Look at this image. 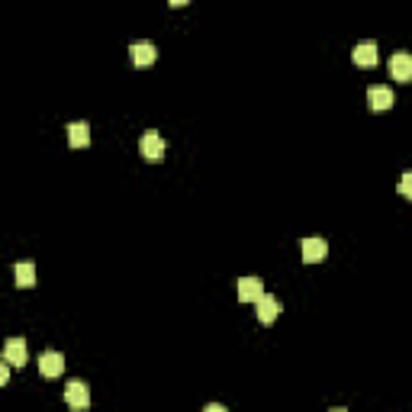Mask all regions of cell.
Returning <instances> with one entry per match:
<instances>
[{"mask_svg": "<svg viewBox=\"0 0 412 412\" xmlns=\"http://www.w3.org/2000/svg\"><path fill=\"white\" fill-rule=\"evenodd\" d=\"M65 403L71 406V409L84 412L87 406H91V393H87V383H81V380H71L65 387Z\"/></svg>", "mask_w": 412, "mask_h": 412, "instance_id": "obj_1", "label": "cell"}, {"mask_svg": "<svg viewBox=\"0 0 412 412\" xmlns=\"http://www.w3.org/2000/svg\"><path fill=\"white\" fill-rule=\"evenodd\" d=\"M129 59H132L135 68H148L158 59V49H155L152 43H132L129 45Z\"/></svg>", "mask_w": 412, "mask_h": 412, "instance_id": "obj_2", "label": "cell"}, {"mask_svg": "<svg viewBox=\"0 0 412 412\" xmlns=\"http://www.w3.org/2000/svg\"><path fill=\"white\" fill-rule=\"evenodd\" d=\"M139 148H142L145 161H161L165 158V139H161L158 132H145L142 142H139Z\"/></svg>", "mask_w": 412, "mask_h": 412, "instance_id": "obj_3", "label": "cell"}, {"mask_svg": "<svg viewBox=\"0 0 412 412\" xmlns=\"http://www.w3.org/2000/svg\"><path fill=\"white\" fill-rule=\"evenodd\" d=\"M393 91H390V87H383V84H374L367 91V103H370V109H374V113H383V109H390L393 107Z\"/></svg>", "mask_w": 412, "mask_h": 412, "instance_id": "obj_4", "label": "cell"}, {"mask_svg": "<svg viewBox=\"0 0 412 412\" xmlns=\"http://www.w3.org/2000/svg\"><path fill=\"white\" fill-rule=\"evenodd\" d=\"M261 296H264V284H261L258 277L238 280V300H242V303H258Z\"/></svg>", "mask_w": 412, "mask_h": 412, "instance_id": "obj_5", "label": "cell"}, {"mask_svg": "<svg viewBox=\"0 0 412 412\" xmlns=\"http://www.w3.org/2000/svg\"><path fill=\"white\" fill-rule=\"evenodd\" d=\"M328 254V242L326 238H303V261L306 264H319Z\"/></svg>", "mask_w": 412, "mask_h": 412, "instance_id": "obj_6", "label": "cell"}, {"mask_svg": "<svg viewBox=\"0 0 412 412\" xmlns=\"http://www.w3.org/2000/svg\"><path fill=\"white\" fill-rule=\"evenodd\" d=\"M390 75L396 81H412V55L409 52H396L393 59H390Z\"/></svg>", "mask_w": 412, "mask_h": 412, "instance_id": "obj_7", "label": "cell"}, {"mask_svg": "<svg viewBox=\"0 0 412 412\" xmlns=\"http://www.w3.org/2000/svg\"><path fill=\"white\" fill-rule=\"evenodd\" d=\"M258 322L261 326H270V322L277 319V312H280V303H277V296H270V293H264L258 300Z\"/></svg>", "mask_w": 412, "mask_h": 412, "instance_id": "obj_8", "label": "cell"}, {"mask_svg": "<svg viewBox=\"0 0 412 412\" xmlns=\"http://www.w3.org/2000/svg\"><path fill=\"white\" fill-rule=\"evenodd\" d=\"M351 59L358 68H374L377 65V43H358L351 52Z\"/></svg>", "mask_w": 412, "mask_h": 412, "instance_id": "obj_9", "label": "cell"}, {"mask_svg": "<svg viewBox=\"0 0 412 412\" xmlns=\"http://www.w3.org/2000/svg\"><path fill=\"white\" fill-rule=\"evenodd\" d=\"M61 370H65V358H61L59 351H45L43 358H39V374H43V377H59Z\"/></svg>", "mask_w": 412, "mask_h": 412, "instance_id": "obj_10", "label": "cell"}, {"mask_svg": "<svg viewBox=\"0 0 412 412\" xmlns=\"http://www.w3.org/2000/svg\"><path fill=\"white\" fill-rule=\"evenodd\" d=\"M3 358H7L13 367H23L26 358H29V351H26V342H23V338H10L7 345H3Z\"/></svg>", "mask_w": 412, "mask_h": 412, "instance_id": "obj_11", "label": "cell"}, {"mask_svg": "<svg viewBox=\"0 0 412 412\" xmlns=\"http://www.w3.org/2000/svg\"><path fill=\"white\" fill-rule=\"evenodd\" d=\"M68 142H71V148H87L91 145V126H87L84 119L68 126Z\"/></svg>", "mask_w": 412, "mask_h": 412, "instance_id": "obj_12", "label": "cell"}, {"mask_svg": "<svg viewBox=\"0 0 412 412\" xmlns=\"http://www.w3.org/2000/svg\"><path fill=\"white\" fill-rule=\"evenodd\" d=\"M17 287H23V290L36 287V264L33 261H20L17 264Z\"/></svg>", "mask_w": 412, "mask_h": 412, "instance_id": "obj_13", "label": "cell"}, {"mask_svg": "<svg viewBox=\"0 0 412 412\" xmlns=\"http://www.w3.org/2000/svg\"><path fill=\"white\" fill-rule=\"evenodd\" d=\"M396 190H399L406 200H412V171H406V174L399 177V187H396Z\"/></svg>", "mask_w": 412, "mask_h": 412, "instance_id": "obj_14", "label": "cell"}, {"mask_svg": "<svg viewBox=\"0 0 412 412\" xmlns=\"http://www.w3.org/2000/svg\"><path fill=\"white\" fill-rule=\"evenodd\" d=\"M10 367H13V364L3 358V364H0V383H7V380H10Z\"/></svg>", "mask_w": 412, "mask_h": 412, "instance_id": "obj_15", "label": "cell"}, {"mask_svg": "<svg viewBox=\"0 0 412 412\" xmlns=\"http://www.w3.org/2000/svg\"><path fill=\"white\" fill-rule=\"evenodd\" d=\"M206 412H226V406H219V403H210V406H206Z\"/></svg>", "mask_w": 412, "mask_h": 412, "instance_id": "obj_16", "label": "cell"}, {"mask_svg": "<svg viewBox=\"0 0 412 412\" xmlns=\"http://www.w3.org/2000/svg\"><path fill=\"white\" fill-rule=\"evenodd\" d=\"M171 7H187V3H190V0H168Z\"/></svg>", "mask_w": 412, "mask_h": 412, "instance_id": "obj_17", "label": "cell"}]
</instances>
